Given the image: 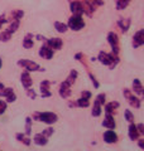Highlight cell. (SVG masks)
Returning <instances> with one entry per match:
<instances>
[{
    "mask_svg": "<svg viewBox=\"0 0 144 151\" xmlns=\"http://www.w3.org/2000/svg\"><path fill=\"white\" fill-rule=\"evenodd\" d=\"M17 64L19 65V67L24 68L25 70H28V72H38V70H43V68H41V65L33 62V60L31 59H19Z\"/></svg>",
    "mask_w": 144,
    "mask_h": 151,
    "instance_id": "277c9868",
    "label": "cell"
},
{
    "mask_svg": "<svg viewBox=\"0 0 144 151\" xmlns=\"http://www.w3.org/2000/svg\"><path fill=\"white\" fill-rule=\"evenodd\" d=\"M51 82L48 81V79H44V81H42L41 84H39V91H41V97L43 98H48L52 96V92H51Z\"/></svg>",
    "mask_w": 144,
    "mask_h": 151,
    "instance_id": "8fae6325",
    "label": "cell"
},
{
    "mask_svg": "<svg viewBox=\"0 0 144 151\" xmlns=\"http://www.w3.org/2000/svg\"><path fill=\"white\" fill-rule=\"evenodd\" d=\"M20 83H22V86L24 87V89L31 88L33 86V79L31 77V72L24 70V72L20 74Z\"/></svg>",
    "mask_w": 144,
    "mask_h": 151,
    "instance_id": "4fadbf2b",
    "label": "cell"
},
{
    "mask_svg": "<svg viewBox=\"0 0 144 151\" xmlns=\"http://www.w3.org/2000/svg\"><path fill=\"white\" fill-rule=\"evenodd\" d=\"M7 107H8V102L0 100V116H1L3 113L7 111Z\"/></svg>",
    "mask_w": 144,
    "mask_h": 151,
    "instance_id": "74e56055",
    "label": "cell"
},
{
    "mask_svg": "<svg viewBox=\"0 0 144 151\" xmlns=\"http://www.w3.org/2000/svg\"><path fill=\"white\" fill-rule=\"evenodd\" d=\"M137 129L139 131V134H140L142 136H144V124H138L137 125Z\"/></svg>",
    "mask_w": 144,
    "mask_h": 151,
    "instance_id": "7bdbcfd3",
    "label": "cell"
},
{
    "mask_svg": "<svg viewBox=\"0 0 144 151\" xmlns=\"http://www.w3.org/2000/svg\"><path fill=\"white\" fill-rule=\"evenodd\" d=\"M101 126L105 127V129H110L114 130L116 127V122H115L113 115H109V113H105V119L101 122Z\"/></svg>",
    "mask_w": 144,
    "mask_h": 151,
    "instance_id": "9a60e30c",
    "label": "cell"
},
{
    "mask_svg": "<svg viewBox=\"0 0 144 151\" xmlns=\"http://www.w3.org/2000/svg\"><path fill=\"white\" fill-rule=\"evenodd\" d=\"M32 121H33V119L32 117H25V132H24V134H25L27 136H31V134H32Z\"/></svg>",
    "mask_w": 144,
    "mask_h": 151,
    "instance_id": "f546056e",
    "label": "cell"
},
{
    "mask_svg": "<svg viewBox=\"0 0 144 151\" xmlns=\"http://www.w3.org/2000/svg\"><path fill=\"white\" fill-rule=\"evenodd\" d=\"M104 106H105V107H104L105 113H109V115H113V116H114V113H115V111H116L118 108H119L120 103H119L118 101H113V102L105 103Z\"/></svg>",
    "mask_w": 144,
    "mask_h": 151,
    "instance_id": "ac0fdd59",
    "label": "cell"
},
{
    "mask_svg": "<svg viewBox=\"0 0 144 151\" xmlns=\"http://www.w3.org/2000/svg\"><path fill=\"white\" fill-rule=\"evenodd\" d=\"M142 96H143V100H144V87H143V92H142Z\"/></svg>",
    "mask_w": 144,
    "mask_h": 151,
    "instance_id": "681fc988",
    "label": "cell"
},
{
    "mask_svg": "<svg viewBox=\"0 0 144 151\" xmlns=\"http://www.w3.org/2000/svg\"><path fill=\"white\" fill-rule=\"evenodd\" d=\"M101 103L97 102V101H94V106H92V110H91V115L94 117H99L101 116V112H103V108H101Z\"/></svg>",
    "mask_w": 144,
    "mask_h": 151,
    "instance_id": "603a6c76",
    "label": "cell"
},
{
    "mask_svg": "<svg viewBox=\"0 0 144 151\" xmlns=\"http://www.w3.org/2000/svg\"><path fill=\"white\" fill-rule=\"evenodd\" d=\"M19 27H20V20H12L7 30L10 32L12 34H14V33H15V32L19 29Z\"/></svg>",
    "mask_w": 144,
    "mask_h": 151,
    "instance_id": "484cf974",
    "label": "cell"
},
{
    "mask_svg": "<svg viewBox=\"0 0 144 151\" xmlns=\"http://www.w3.org/2000/svg\"><path fill=\"white\" fill-rule=\"evenodd\" d=\"M15 139H17L18 141H20V142L24 144L25 146H31V144H32L31 137H29V136H27L25 134H20V132H17V134H15Z\"/></svg>",
    "mask_w": 144,
    "mask_h": 151,
    "instance_id": "7402d4cb",
    "label": "cell"
},
{
    "mask_svg": "<svg viewBox=\"0 0 144 151\" xmlns=\"http://www.w3.org/2000/svg\"><path fill=\"white\" fill-rule=\"evenodd\" d=\"M42 134L44 135L46 137H48V139H49L51 136L55 134V129H53V127H52V125H49V126H48V127H46V129L42 131Z\"/></svg>",
    "mask_w": 144,
    "mask_h": 151,
    "instance_id": "d6a6232c",
    "label": "cell"
},
{
    "mask_svg": "<svg viewBox=\"0 0 144 151\" xmlns=\"http://www.w3.org/2000/svg\"><path fill=\"white\" fill-rule=\"evenodd\" d=\"M12 92H14V89H13L12 87H5L4 89H1V91H0V97H4V98H5V97L9 96V94H10Z\"/></svg>",
    "mask_w": 144,
    "mask_h": 151,
    "instance_id": "836d02e7",
    "label": "cell"
},
{
    "mask_svg": "<svg viewBox=\"0 0 144 151\" xmlns=\"http://www.w3.org/2000/svg\"><path fill=\"white\" fill-rule=\"evenodd\" d=\"M97 59L101 62L104 65H106L108 68L110 69H114L115 65H116L120 62V58H119V54H115V53H106V52L101 50L97 55Z\"/></svg>",
    "mask_w": 144,
    "mask_h": 151,
    "instance_id": "6da1fadb",
    "label": "cell"
},
{
    "mask_svg": "<svg viewBox=\"0 0 144 151\" xmlns=\"http://www.w3.org/2000/svg\"><path fill=\"white\" fill-rule=\"evenodd\" d=\"M1 67H3V60H1V58H0V69H1Z\"/></svg>",
    "mask_w": 144,
    "mask_h": 151,
    "instance_id": "c3c4849f",
    "label": "cell"
},
{
    "mask_svg": "<svg viewBox=\"0 0 144 151\" xmlns=\"http://www.w3.org/2000/svg\"><path fill=\"white\" fill-rule=\"evenodd\" d=\"M68 1H73V0H68Z\"/></svg>",
    "mask_w": 144,
    "mask_h": 151,
    "instance_id": "f907efd6",
    "label": "cell"
},
{
    "mask_svg": "<svg viewBox=\"0 0 144 151\" xmlns=\"http://www.w3.org/2000/svg\"><path fill=\"white\" fill-rule=\"evenodd\" d=\"M53 55H55V50L52 49L51 47H48V44L44 42V44L39 48V57L43 58V59L49 60V59L53 58Z\"/></svg>",
    "mask_w": 144,
    "mask_h": 151,
    "instance_id": "30bf717a",
    "label": "cell"
},
{
    "mask_svg": "<svg viewBox=\"0 0 144 151\" xmlns=\"http://www.w3.org/2000/svg\"><path fill=\"white\" fill-rule=\"evenodd\" d=\"M25 91H27V96L29 97L31 100H36V98H37V93H36V91L32 87L31 88H27Z\"/></svg>",
    "mask_w": 144,
    "mask_h": 151,
    "instance_id": "e575fe53",
    "label": "cell"
},
{
    "mask_svg": "<svg viewBox=\"0 0 144 151\" xmlns=\"http://www.w3.org/2000/svg\"><path fill=\"white\" fill-rule=\"evenodd\" d=\"M58 93H60V96L62 98H65V100H67L70 96H71V84H68L66 81H63L61 84H60V88H58Z\"/></svg>",
    "mask_w": 144,
    "mask_h": 151,
    "instance_id": "7c38bea8",
    "label": "cell"
},
{
    "mask_svg": "<svg viewBox=\"0 0 144 151\" xmlns=\"http://www.w3.org/2000/svg\"><path fill=\"white\" fill-rule=\"evenodd\" d=\"M8 23H10V20H9V19H7V17L4 15H0V28H1L4 24H8Z\"/></svg>",
    "mask_w": 144,
    "mask_h": 151,
    "instance_id": "ab89813d",
    "label": "cell"
},
{
    "mask_svg": "<svg viewBox=\"0 0 144 151\" xmlns=\"http://www.w3.org/2000/svg\"><path fill=\"white\" fill-rule=\"evenodd\" d=\"M123 94H124L125 100L128 101V103L132 107H134V108H139V107H140V100H139V98L129 88H124L123 89Z\"/></svg>",
    "mask_w": 144,
    "mask_h": 151,
    "instance_id": "8992f818",
    "label": "cell"
},
{
    "mask_svg": "<svg viewBox=\"0 0 144 151\" xmlns=\"http://www.w3.org/2000/svg\"><path fill=\"white\" fill-rule=\"evenodd\" d=\"M24 17V10H20V9H17V10H13L10 14L12 20H20V19Z\"/></svg>",
    "mask_w": 144,
    "mask_h": 151,
    "instance_id": "4316f807",
    "label": "cell"
},
{
    "mask_svg": "<svg viewBox=\"0 0 144 151\" xmlns=\"http://www.w3.org/2000/svg\"><path fill=\"white\" fill-rule=\"evenodd\" d=\"M89 3H91L95 6H103L104 5V0H87Z\"/></svg>",
    "mask_w": 144,
    "mask_h": 151,
    "instance_id": "f35d334b",
    "label": "cell"
},
{
    "mask_svg": "<svg viewBox=\"0 0 144 151\" xmlns=\"http://www.w3.org/2000/svg\"><path fill=\"white\" fill-rule=\"evenodd\" d=\"M128 135H129V139H130L132 141H137L139 139V136H140V134H139V131L137 129V125L134 124V122H130V124H129Z\"/></svg>",
    "mask_w": 144,
    "mask_h": 151,
    "instance_id": "e0dca14e",
    "label": "cell"
},
{
    "mask_svg": "<svg viewBox=\"0 0 144 151\" xmlns=\"http://www.w3.org/2000/svg\"><path fill=\"white\" fill-rule=\"evenodd\" d=\"M12 33L8 32V30H4V32H0V42L5 43V42H9L12 39Z\"/></svg>",
    "mask_w": 144,
    "mask_h": 151,
    "instance_id": "4dcf8cb0",
    "label": "cell"
},
{
    "mask_svg": "<svg viewBox=\"0 0 144 151\" xmlns=\"http://www.w3.org/2000/svg\"><path fill=\"white\" fill-rule=\"evenodd\" d=\"M5 101L8 102V103H13V102H15L17 101V94L14 93V92H12L9 96H7L5 97Z\"/></svg>",
    "mask_w": 144,
    "mask_h": 151,
    "instance_id": "8d00e7d4",
    "label": "cell"
},
{
    "mask_svg": "<svg viewBox=\"0 0 144 151\" xmlns=\"http://www.w3.org/2000/svg\"><path fill=\"white\" fill-rule=\"evenodd\" d=\"M115 3H116V10H124L128 8L130 0H115Z\"/></svg>",
    "mask_w": 144,
    "mask_h": 151,
    "instance_id": "f1b7e54d",
    "label": "cell"
},
{
    "mask_svg": "<svg viewBox=\"0 0 144 151\" xmlns=\"http://www.w3.org/2000/svg\"><path fill=\"white\" fill-rule=\"evenodd\" d=\"M33 142L37 146H46L48 144V137H46L43 134H37L33 137Z\"/></svg>",
    "mask_w": 144,
    "mask_h": 151,
    "instance_id": "d6986e66",
    "label": "cell"
},
{
    "mask_svg": "<svg viewBox=\"0 0 144 151\" xmlns=\"http://www.w3.org/2000/svg\"><path fill=\"white\" fill-rule=\"evenodd\" d=\"M33 35L32 33H28V34H25V37H24L23 39V47L25 49H32L33 47H34V42H33Z\"/></svg>",
    "mask_w": 144,
    "mask_h": 151,
    "instance_id": "ffe728a7",
    "label": "cell"
},
{
    "mask_svg": "<svg viewBox=\"0 0 144 151\" xmlns=\"http://www.w3.org/2000/svg\"><path fill=\"white\" fill-rule=\"evenodd\" d=\"M124 119H125V121L129 122V124H130V122H134V115L129 108H127V110L124 111Z\"/></svg>",
    "mask_w": 144,
    "mask_h": 151,
    "instance_id": "1f68e13d",
    "label": "cell"
},
{
    "mask_svg": "<svg viewBox=\"0 0 144 151\" xmlns=\"http://www.w3.org/2000/svg\"><path fill=\"white\" fill-rule=\"evenodd\" d=\"M89 77H90V79L92 81V83H94V87L95 88H99V82L95 79V77H94V74H91V73H89Z\"/></svg>",
    "mask_w": 144,
    "mask_h": 151,
    "instance_id": "b9f144b4",
    "label": "cell"
},
{
    "mask_svg": "<svg viewBox=\"0 0 144 151\" xmlns=\"http://www.w3.org/2000/svg\"><path fill=\"white\" fill-rule=\"evenodd\" d=\"M81 96L85 97V98H87V100H91V96H92V94H91L90 91H86V89H85V91L81 92Z\"/></svg>",
    "mask_w": 144,
    "mask_h": 151,
    "instance_id": "60d3db41",
    "label": "cell"
},
{
    "mask_svg": "<svg viewBox=\"0 0 144 151\" xmlns=\"http://www.w3.org/2000/svg\"><path fill=\"white\" fill-rule=\"evenodd\" d=\"M4 88H5V84H4V83H1V82H0V91H1V89H4Z\"/></svg>",
    "mask_w": 144,
    "mask_h": 151,
    "instance_id": "7dc6e473",
    "label": "cell"
},
{
    "mask_svg": "<svg viewBox=\"0 0 144 151\" xmlns=\"http://www.w3.org/2000/svg\"><path fill=\"white\" fill-rule=\"evenodd\" d=\"M77 77H79V72H77V70H76V69H71V72H70V74H68V77H67L65 81L72 86V84L75 83L76 79H77Z\"/></svg>",
    "mask_w": 144,
    "mask_h": 151,
    "instance_id": "d4e9b609",
    "label": "cell"
},
{
    "mask_svg": "<svg viewBox=\"0 0 144 151\" xmlns=\"http://www.w3.org/2000/svg\"><path fill=\"white\" fill-rule=\"evenodd\" d=\"M118 28L120 29L121 33H127L129 30V28H130V24H132V19L130 18H121L118 20Z\"/></svg>",
    "mask_w": 144,
    "mask_h": 151,
    "instance_id": "2e32d148",
    "label": "cell"
},
{
    "mask_svg": "<svg viewBox=\"0 0 144 151\" xmlns=\"http://www.w3.org/2000/svg\"><path fill=\"white\" fill-rule=\"evenodd\" d=\"M70 10L72 13V15H82L85 13L82 0H73V1H70Z\"/></svg>",
    "mask_w": 144,
    "mask_h": 151,
    "instance_id": "52a82bcc",
    "label": "cell"
},
{
    "mask_svg": "<svg viewBox=\"0 0 144 151\" xmlns=\"http://www.w3.org/2000/svg\"><path fill=\"white\" fill-rule=\"evenodd\" d=\"M143 84H142V82L139 81L138 78H135L133 81V86H132V88H133V92L137 94V96H142V92H143Z\"/></svg>",
    "mask_w": 144,
    "mask_h": 151,
    "instance_id": "44dd1931",
    "label": "cell"
},
{
    "mask_svg": "<svg viewBox=\"0 0 144 151\" xmlns=\"http://www.w3.org/2000/svg\"><path fill=\"white\" fill-rule=\"evenodd\" d=\"M137 142H138V147L144 150V139H138Z\"/></svg>",
    "mask_w": 144,
    "mask_h": 151,
    "instance_id": "ee69618b",
    "label": "cell"
},
{
    "mask_svg": "<svg viewBox=\"0 0 144 151\" xmlns=\"http://www.w3.org/2000/svg\"><path fill=\"white\" fill-rule=\"evenodd\" d=\"M95 100L97 101V102H100V103H101V105L104 106L105 103H106V102H105V101H106V96H105L104 93H100V94H97V96H96Z\"/></svg>",
    "mask_w": 144,
    "mask_h": 151,
    "instance_id": "d590c367",
    "label": "cell"
},
{
    "mask_svg": "<svg viewBox=\"0 0 144 151\" xmlns=\"http://www.w3.org/2000/svg\"><path fill=\"white\" fill-rule=\"evenodd\" d=\"M34 121H41L46 125H53L58 121V116L55 112H34L32 115Z\"/></svg>",
    "mask_w": 144,
    "mask_h": 151,
    "instance_id": "7a4b0ae2",
    "label": "cell"
},
{
    "mask_svg": "<svg viewBox=\"0 0 144 151\" xmlns=\"http://www.w3.org/2000/svg\"><path fill=\"white\" fill-rule=\"evenodd\" d=\"M68 29L73 32H79L85 28V20L82 19V15H71L67 22Z\"/></svg>",
    "mask_w": 144,
    "mask_h": 151,
    "instance_id": "3957f363",
    "label": "cell"
},
{
    "mask_svg": "<svg viewBox=\"0 0 144 151\" xmlns=\"http://www.w3.org/2000/svg\"><path fill=\"white\" fill-rule=\"evenodd\" d=\"M132 45H133V48H134V49H138L139 47L144 45V29L138 30L135 34L133 35Z\"/></svg>",
    "mask_w": 144,
    "mask_h": 151,
    "instance_id": "9c48e42d",
    "label": "cell"
},
{
    "mask_svg": "<svg viewBox=\"0 0 144 151\" xmlns=\"http://www.w3.org/2000/svg\"><path fill=\"white\" fill-rule=\"evenodd\" d=\"M46 43L53 50H61L62 47H63V40L61 38H49V39H47Z\"/></svg>",
    "mask_w": 144,
    "mask_h": 151,
    "instance_id": "5bb4252c",
    "label": "cell"
},
{
    "mask_svg": "<svg viewBox=\"0 0 144 151\" xmlns=\"http://www.w3.org/2000/svg\"><path fill=\"white\" fill-rule=\"evenodd\" d=\"M55 29L57 33H61V34H63L68 30V25L65 24V23L62 22H55Z\"/></svg>",
    "mask_w": 144,
    "mask_h": 151,
    "instance_id": "cb8c5ba5",
    "label": "cell"
},
{
    "mask_svg": "<svg viewBox=\"0 0 144 151\" xmlns=\"http://www.w3.org/2000/svg\"><path fill=\"white\" fill-rule=\"evenodd\" d=\"M76 103H77V107H80V108H87L90 106V100L81 96L79 100L76 101Z\"/></svg>",
    "mask_w": 144,
    "mask_h": 151,
    "instance_id": "83f0119b",
    "label": "cell"
},
{
    "mask_svg": "<svg viewBox=\"0 0 144 151\" xmlns=\"http://www.w3.org/2000/svg\"><path fill=\"white\" fill-rule=\"evenodd\" d=\"M103 140H104L106 144H109V145L116 144L118 140H119V136H118V134H116V132H115L114 130L108 129V130L103 134Z\"/></svg>",
    "mask_w": 144,
    "mask_h": 151,
    "instance_id": "ba28073f",
    "label": "cell"
},
{
    "mask_svg": "<svg viewBox=\"0 0 144 151\" xmlns=\"http://www.w3.org/2000/svg\"><path fill=\"white\" fill-rule=\"evenodd\" d=\"M68 107L70 108H75V107H77V103H76V101L75 102L71 101V102H68Z\"/></svg>",
    "mask_w": 144,
    "mask_h": 151,
    "instance_id": "bcb514c9",
    "label": "cell"
},
{
    "mask_svg": "<svg viewBox=\"0 0 144 151\" xmlns=\"http://www.w3.org/2000/svg\"><path fill=\"white\" fill-rule=\"evenodd\" d=\"M36 38H37L38 40H42V42H47V38H46V37H43V35H41V34L36 35Z\"/></svg>",
    "mask_w": 144,
    "mask_h": 151,
    "instance_id": "f6af8a7d",
    "label": "cell"
},
{
    "mask_svg": "<svg viewBox=\"0 0 144 151\" xmlns=\"http://www.w3.org/2000/svg\"><path fill=\"white\" fill-rule=\"evenodd\" d=\"M106 40L111 48V52L115 54H119L120 53V45H119V37L116 33L114 32H109L108 35H106Z\"/></svg>",
    "mask_w": 144,
    "mask_h": 151,
    "instance_id": "5b68a950",
    "label": "cell"
}]
</instances>
